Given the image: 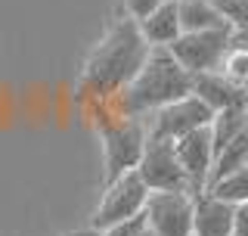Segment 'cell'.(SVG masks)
Instances as JSON below:
<instances>
[{
    "label": "cell",
    "mask_w": 248,
    "mask_h": 236,
    "mask_svg": "<svg viewBox=\"0 0 248 236\" xmlns=\"http://www.w3.org/2000/svg\"><path fill=\"white\" fill-rule=\"evenodd\" d=\"M177 22H180V31L227 28V22L220 19V13H217L208 0H177Z\"/></svg>",
    "instance_id": "14"
},
{
    "label": "cell",
    "mask_w": 248,
    "mask_h": 236,
    "mask_svg": "<svg viewBox=\"0 0 248 236\" xmlns=\"http://www.w3.org/2000/svg\"><path fill=\"white\" fill-rule=\"evenodd\" d=\"M248 131V109H220V112L211 115L208 121V134H211V146L214 152L223 149L232 137Z\"/></svg>",
    "instance_id": "15"
},
{
    "label": "cell",
    "mask_w": 248,
    "mask_h": 236,
    "mask_svg": "<svg viewBox=\"0 0 248 236\" xmlns=\"http://www.w3.org/2000/svg\"><path fill=\"white\" fill-rule=\"evenodd\" d=\"M134 171L140 174V180H143V186L149 193H189L186 174L174 155V140L146 137L143 155H140Z\"/></svg>",
    "instance_id": "5"
},
{
    "label": "cell",
    "mask_w": 248,
    "mask_h": 236,
    "mask_svg": "<svg viewBox=\"0 0 248 236\" xmlns=\"http://www.w3.org/2000/svg\"><path fill=\"white\" fill-rule=\"evenodd\" d=\"M211 109L202 103L199 97H183V100H174V103L155 109L143 118L146 124V137H158V140H177L183 134L196 131V128H208L211 121Z\"/></svg>",
    "instance_id": "7"
},
{
    "label": "cell",
    "mask_w": 248,
    "mask_h": 236,
    "mask_svg": "<svg viewBox=\"0 0 248 236\" xmlns=\"http://www.w3.org/2000/svg\"><path fill=\"white\" fill-rule=\"evenodd\" d=\"M106 155V184L121 177L124 171H134L146 146V124L143 115H121L118 121H108L99 128Z\"/></svg>",
    "instance_id": "3"
},
{
    "label": "cell",
    "mask_w": 248,
    "mask_h": 236,
    "mask_svg": "<svg viewBox=\"0 0 248 236\" xmlns=\"http://www.w3.org/2000/svg\"><path fill=\"white\" fill-rule=\"evenodd\" d=\"M143 230H146V218L140 211V215L127 218V221H118V224L106 227V230H99V236H140Z\"/></svg>",
    "instance_id": "18"
},
{
    "label": "cell",
    "mask_w": 248,
    "mask_h": 236,
    "mask_svg": "<svg viewBox=\"0 0 248 236\" xmlns=\"http://www.w3.org/2000/svg\"><path fill=\"white\" fill-rule=\"evenodd\" d=\"M232 28H208V31H180L174 41L168 44V53L180 62V68H186L189 75L199 72H214L220 56L230 47Z\"/></svg>",
    "instance_id": "4"
},
{
    "label": "cell",
    "mask_w": 248,
    "mask_h": 236,
    "mask_svg": "<svg viewBox=\"0 0 248 236\" xmlns=\"http://www.w3.org/2000/svg\"><path fill=\"white\" fill-rule=\"evenodd\" d=\"M143 218L152 236H192V196L149 193L143 202Z\"/></svg>",
    "instance_id": "8"
},
{
    "label": "cell",
    "mask_w": 248,
    "mask_h": 236,
    "mask_svg": "<svg viewBox=\"0 0 248 236\" xmlns=\"http://www.w3.org/2000/svg\"><path fill=\"white\" fill-rule=\"evenodd\" d=\"M158 3L161 0H124V10H127V16L137 22V19H143L146 13H152Z\"/></svg>",
    "instance_id": "19"
},
{
    "label": "cell",
    "mask_w": 248,
    "mask_h": 236,
    "mask_svg": "<svg viewBox=\"0 0 248 236\" xmlns=\"http://www.w3.org/2000/svg\"><path fill=\"white\" fill-rule=\"evenodd\" d=\"M208 3L220 13V19L227 25H232V28L248 25V0H208Z\"/></svg>",
    "instance_id": "17"
},
{
    "label": "cell",
    "mask_w": 248,
    "mask_h": 236,
    "mask_svg": "<svg viewBox=\"0 0 248 236\" xmlns=\"http://www.w3.org/2000/svg\"><path fill=\"white\" fill-rule=\"evenodd\" d=\"M248 168V131L239 134V137H232L223 149H217L214 152V162H211V171H208V180L205 186H211L214 180L232 174V171H242Z\"/></svg>",
    "instance_id": "13"
},
{
    "label": "cell",
    "mask_w": 248,
    "mask_h": 236,
    "mask_svg": "<svg viewBox=\"0 0 248 236\" xmlns=\"http://www.w3.org/2000/svg\"><path fill=\"white\" fill-rule=\"evenodd\" d=\"M140 236H152V233H149V230H143V233H140Z\"/></svg>",
    "instance_id": "20"
},
{
    "label": "cell",
    "mask_w": 248,
    "mask_h": 236,
    "mask_svg": "<svg viewBox=\"0 0 248 236\" xmlns=\"http://www.w3.org/2000/svg\"><path fill=\"white\" fill-rule=\"evenodd\" d=\"M192 75L168 53V47H149L140 72L121 90L124 115H149L155 109L189 97Z\"/></svg>",
    "instance_id": "2"
},
{
    "label": "cell",
    "mask_w": 248,
    "mask_h": 236,
    "mask_svg": "<svg viewBox=\"0 0 248 236\" xmlns=\"http://www.w3.org/2000/svg\"><path fill=\"white\" fill-rule=\"evenodd\" d=\"M208 196H214V199L227 202V205H239V202H248V168L242 171H232V174L214 180L211 186H205Z\"/></svg>",
    "instance_id": "16"
},
{
    "label": "cell",
    "mask_w": 248,
    "mask_h": 236,
    "mask_svg": "<svg viewBox=\"0 0 248 236\" xmlns=\"http://www.w3.org/2000/svg\"><path fill=\"white\" fill-rule=\"evenodd\" d=\"M232 208L208 193L192 196V236H232Z\"/></svg>",
    "instance_id": "11"
},
{
    "label": "cell",
    "mask_w": 248,
    "mask_h": 236,
    "mask_svg": "<svg viewBox=\"0 0 248 236\" xmlns=\"http://www.w3.org/2000/svg\"><path fill=\"white\" fill-rule=\"evenodd\" d=\"M174 155H177V165L186 174L189 196L205 193V180H208V171H211V162H214V146H211L208 128H196V131L183 134V137H177Z\"/></svg>",
    "instance_id": "9"
},
{
    "label": "cell",
    "mask_w": 248,
    "mask_h": 236,
    "mask_svg": "<svg viewBox=\"0 0 248 236\" xmlns=\"http://www.w3.org/2000/svg\"><path fill=\"white\" fill-rule=\"evenodd\" d=\"M146 196H149V190L143 186V180H140L137 171H124L121 177H115L112 184H106L103 202H99L96 211H93L90 227L99 233V230H106V227H112L118 221H127V218L140 215Z\"/></svg>",
    "instance_id": "6"
},
{
    "label": "cell",
    "mask_w": 248,
    "mask_h": 236,
    "mask_svg": "<svg viewBox=\"0 0 248 236\" xmlns=\"http://www.w3.org/2000/svg\"><path fill=\"white\" fill-rule=\"evenodd\" d=\"M146 53H149V44L143 41L137 22L130 16L118 19L84 66V78H81L84 93H96V97L121 93L130 84V78L140 72Z\"/></svg>",
    "instance_id": "1"
},
{
    "label": "cell",
    "mask_w": 248,
    "mask_h": 236,
    "mask_svg": "<svg viewBox=\"0 0 248 236\" xmlns=\"http://www.w3.org/2000/svg\"><path fill=\"white\" fill-rule=\"evenodd\" d=\"M192 97H199L211 112H220V109H245L248 103V90L242 84L227 81L220 72H199L192 75Z\"/></svg>",
    "instance_id": "10"
},
{
    "label": "cell",
    "mask_w": 248,
    "mask_h": 236,
    "mask_svg": "<svg viewBox=\"0 0 248 236\" xmlns=\"http://www.w3.org/2000/svg\"><path fill=\"white\" fill-rule=\"evenodd\" d=\"M137 28L143 34V41L149 47H168L180 34V22H177V0H161L152 13H146L143 19H137Z\"/></svg>",
    "instance_id": "12"
}]
</instances>
